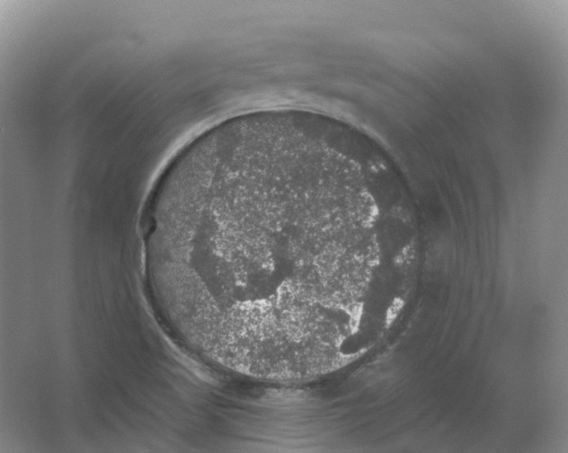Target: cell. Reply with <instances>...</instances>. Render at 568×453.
<instances>
[{
    "label": "cell",
    "mask_w": 568,
    "mask_h": 453,
    "mask_svg": "<svg viewBox=\"0 0 568 453\" xmlns=\"http://www.w3.org/2000/svg\"><path fill=\"white\" fill-rule=\"evenodd\" d=\"M173 277L181 333L213 360L301 358L327 328L317 252L284 209L238 215L180 240Z\"/></svg>",
    "instance_id": "6da1fadb"
}]
</instances>
